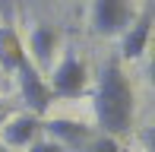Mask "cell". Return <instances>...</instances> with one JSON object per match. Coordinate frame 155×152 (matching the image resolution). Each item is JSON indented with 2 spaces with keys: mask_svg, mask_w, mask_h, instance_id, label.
<instances>
[{
  "mask_svg": "<svg viewBox=\"0 0 155 152\" xmlns=\"http://www.w3.org/2000/svg\"><path fill=\"white\" fill-rule=\"evenodd\" d=\"M92 111L104 136H124L133 124V86L124 76L120 60H104L95 79Z\"/></svg>",
  "mask_w": 155,
  "mask_h": 152,
  "instance_id": "obj_1",
  "label": "cell"
},
{
  "mask_svg": "<svg viewBox=\"0 0 155 152\" xmlns=\"http://www.w3.org/2000/svg\"><path fill=\"white\" fill-rule=\"evenodd\" d=\"M48 89H51L54 98H79L89 89V67L86 60H79L76 51H63L60 64L51 67V79H48Z\"/></svg>",
  "mask_w": 155,
  "mask_h": 152,
  "instance_id": "obj_2",
  "label": "cell"
},
{
  "mask_svg": "<svg viewBox=\"0 0 155 152\" xmlns=\"http://www.w3.org/2000/svg\"><path fill=\"white\" fill-rule=\"evenodd\" d=\"M133 3L130 0H92V32L98 38L124 35L133 22Z\"/></svg>",
  "mask_w": 155,
  "mask_h": 152,
  "instance_id": "obj_3",
  "label": "cell"
},
{
  "mask_svg": "<svg viewBox=\"0 0 155 152\" xmlns=\"http://www.w3.org/2000/svg\"><path fill=\"white\" fill-rule=\"evenodd\" d=\"M13 76H16V82H19V95H22V101H25V111L35 114V117H45L48 108H51V101H54L51 89H48V79L32 67L29 57L19 64V70Z\"/></svg>",
  "mask_w": 155,
  "mask_h": 152,
  "instance_id": "obj_4",
  "label": "cell"
},
{
  "mask_svg": "<svg viewBox=\"0 0 155 152\" xmlns=\"http://www.w3.org/2000/svg\"><path fill=\"white\" fill-rule=\"evenodd\" d=\"M38 133H41V117H35L29 111L13 114V117H6V121L0 124V140L10 149H22V146H29V143H35Z\"/></svg>",
  "mask_w": 155,
  "mask_h": 152,
  "instance_id": "obj_5",
  "label": "cell"
},
{
  "mask_svg": "<svg viewBox=\"0 0 155 152\" xmlns=\"http://www.w3.org/2000/svg\"><path fill=\"white\" fill-rule=\"evenodd\" d=\"M149 35H152V13L143 10L139 16H133V22L120 35V57L124 60H139L146 54V48H149Z\"/></svg>",
  "mask_w": 155,
  "mask_h": 152,
  "instance_id": "obj_6",
  "label": "cell"
},
{
  "mask_svg": "<svg viewBox=\"0 0 155 152\" xmlns=\"http://www.w3.org/2000/svg\"><path fill=\"white\" fill-rule=\"evenodd\" d=\"M54 48H57V32L51 25H35L32 35H29V51L25 57L32 60V67L45 76V70L54 67Z\"/></svg>",
  "mask_w": 155,
  "mask_h": 152,
  "instance_id": "obj_7",
  "label": "cell"
},
{
  "mask_svg": "<svg viewBox=\"0 0 155 152\" xmlns=\"http://www.w3.org/2000/svg\"><path fill=\"white\" fill-rule=\"evenodd\" d=\"M41 130L48 133V140L60 143L63 149L67 146H86L92 140V130L79 121H67V117H54V121H41Z\"/></svg>",
  "mask_w": 155,
  "mask_h": 152,
  "instance_id": "obj_8",
  "label": "cell"
},
{
  "mask_svg": "<svg viewBox=\"0 0 155 152\" xmlns=\"http://www.w3.org/2000/svg\"><path fill=\"white\" fill-rule=\"evenodd\" d=\"M25 60V48L13 25H0V73H16Z\"/></svg>",
  "mask_w": 155,
  "mask_h": 152,
  "instance_id": "obj_9",
  "label": "cell"
},
{
  "mask_svg": "<svg viewBox=\"0 0 155 152\" xmlns=\"http://www.w3.org/2000/svg\"><path fill=\"white\" fill-rule=\"evenodd\" d=\"M86 152H120V146H117V140L114 136H95V140H89L86 143Z\"/></svg>",
  "mask_w": 155,
  "mask_h": 152,
  "instance_id": "obj_10",
  "label": "cell"
},
{
  "mask_svg": "<svg viewBox=\"0 0 155 152\" xmlns=\"http://www.w3.org/2000/svg\"><path fill=\"white\" fill-rule=\"evenodd\" d=\"M29 152H67V149H63L60 143L48 140V136H45V140H41V136H38V140H35V143H29Z\"/></svg>",
  "mask_w": 155,
  "mask_h": 152,
  "instance_id": "obj_11",
  "label": "cell"
},
{
  "mask_svg": "<svg viewBox=\"0 0 155 152\" xmlns=\"http://www.w3.org/2000/svg\"><path fill=\"white\" fill-rule=\"evenodd\" d=\"M6 117H10V114H6V111H0V124H3V121H6Z\"/></svg>",
  "mask_w": 155,
  "mask_h": 152,
  "instance_id": "obj_12",
  "label": "cell"
},
{
  "mask_svg": "<svg viewBox=\"0 0 155 152\" xmlns=\"http://www.w3.org/2000/svg\"><path fill=\"white\" fill-rule=\"evenodd\" d=\"M0 111H6V108H0Z\"/></svg>",
  "mask_w": 155,
  "mask_h": 152,
  "instance_id": "obj_13",
  "label": "cell"
}]
</instances>
